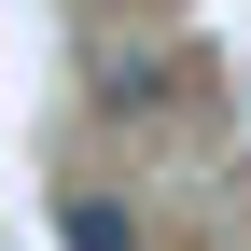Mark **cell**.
Here are the masks:
<instances>
[{
    "instance_id": "obj_1",
    "label": "cell",
    "mask_w": 251,
    "mask_h": 251,
    "mask_svg": "<svg viewBox=\"0 0 251 251\" xmlns=\"http://www.w3.org/2000/svg\"><path fill=\"white\" fill-rule=\"evenodd\" d=\"M56 237H70V251H140V224H126L112 196H70V209H56Z\"/></svg>"
}]
</instances>
